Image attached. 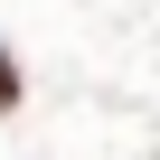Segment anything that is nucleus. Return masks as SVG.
Masks as SVG:
<instances>
[{
  "label": "nucleus",
  "instance_id": "nucleus-1",
  "mask_svg": "<svg viewBox=\"0 0 160 160\" xmlns=\"http://www.w3.org/2000/svg\"><path fill=\"white\" fill-rule=\"evenodd\" d=\"M10 104H19V85H10V57H0V113H10Z\"/></svg>",
  "mask_w": 160,
  "mask_h": 160
}]
</instances>
